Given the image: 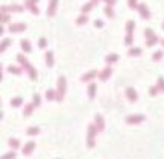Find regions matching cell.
Wrapping results in <instances>:
<instances>
[{
  "label": "cell",
  "mask_w": 164,
  "mask_h": 159,
  "mask_svg": "<svg viewBox=\"0 0 164 159\" xmlns=\"http://www.w3.org/2000/svg\"><path fill=\"white\" fill-rule=\"evenodd\" d=\"M2 159H15V153H14V152H9V153L3 155V158Z\"/></svg>",
  "instance_id": "cell-37"
},
{
  "label": "cell",
  "mask_w": 164,
  "mask_h": 159,
  "mask_svg": "<svg viewBox=\"0 0 164 159\" xmlns=\"http://www.w3.org/2000/svg\"><path fill=\"white\" fill-rule=\"evenodd\" d=\"M36 133H40V129L38 127H29L27 129V135L32 137V135H36Z\"/></svg>",
  "instance_id": "cell-31"
},
{
  "label": "cell",
  "mask_w": 164,
  "mask_h": 159,
  "mask_svg": "<svg viewBox=\"0 0 164 159\" xmlns=\"http://www.w3.org/2000/svg\"><path fill=\"white\" fill-rule=\"evenodd\" d=\"M46 62H47V65H49V67H52V65H53V53H52V52L46 53Z\"/></svg>",
  "instance_id": "cell-20"
},
{
  "label": "cell",
  "mask_w": 164,
  "mask_h": 159,
  "mask_svg": "<svg viewBox=\"0 0 164 159\" xmlns=\"http://www.w3.org/2000/svg\"><path fill=\"white\" fill-rule=\"evenodd\" d=\"M96 76H97V71L91 70V71H88L87 74H84V76L81 77V80H82V82H88V80H91V79H94Z\"/></svg>",
  "instance_id": "cell-13"
},
{
  "label": "cell",
  "mask_w": 164,
  "mask_h": 159,
  "mask_svg": "<svg viewBox=\"0 0 164 159\" xmlns=\"http://www.w3.org/2000/svg\"><path fill=\"white\" fill-rule=\"evenodd\" d=\"M163 29H164V23H163Z\"/></svg>",
  "instance_id": "cell-46"
},
{
  "label": "cell",
  "mask_w": 164,
  "mask_h": 159,
  "mask_svg": "<svg viewBox=\"0 0 164 159\" xmlns=\"http://www.w3.org/2000/svg\"><path fill=\"white\" fill-rule=\"evenodd\" d=\"M36 2H38V0H26V3H24V5L31 9V12H32V14H38V12H40V11H38V8L35 6Z\"/></svg>",
  "instance_id": "cell-10"
},
{
  "label": "cell",
  "mask_w": 164,
  "mask_h": 159,
  "mask_svg": "<svg viewBox=\"0 0 164 159\" xmlns=\"http://www.w3.org/2000/svg\"><path fill=\"white\" fill-rule=\"evenodd\" d=\"M91 2H93L94 5H97V2H99V0H91Z\"/></svg>",
  "instance_id": "cell-44"
},
{
  "label": "cell",
  "mask_w": 164,
  "mask_h": 159,
  "mask_svg": "<svg viewBox=\"0 0 164 159\" xmlns=\"http://www.w3.org/2000/svg\"><path fill=\"white\" fill-rule=\"evenodd\" d=\"M6 11L21 12V11H23V6H18V5H12V6H2V14H6Z\"/></svg>",
  "instance_id": "cell-6"
},
{
  "label": "cell",
  "mask_w": 164,
  "mask_h": 159,
  "mask_svg": "<svg viewBox=\"0 0 164 159\" xmlns=\"http://www.w3.org/2000/svg\"><path fill=\"white\" fill-rule=\"evenodd\" d=\"M99 132V129L96 127V124H90L88 126V137H87V145L88 147H94V138H96V133Z\"/></svg>",
  "instance_id": "cell-3"
},
{
  "label": "cell",
  "mask_w": 164,
  "mask_h": 159,
  "mask_svg": "<svg viewBox=\"0 0 164 159\" xmlns=\"http://www.w3.org/2000/svg\"><path fill=\"white\" fill-rule=\"evenodd\" d=\"M153 35H155V34L152 32V29H146V31H145V36L147 38V39H149V38H152Z\"/></svg>",
  "instance_id": "cell-38"
},
{
  "label": "cell",
  "mask_w": 164,
  "mask_h": 159,
  "mask_svg": "<svg viewBox=\"0 0 164 159\" xmlns=\"http://www.w3.org/2000/svg\"><path fill=\"white\" fill-rule=\"evenodd\" d=\"M132 43H134V36H132V35H126V38H125V44H126V46H131Z\"/></svg>",
  "instance_id": "cell-35"
},
{
  "label": "cell",
  "mask_w": 164,
  "mask_h": 159,
  "mask_svg": "<svg viewBox=\"0 0 164 159\" xmlns=\"http://www.w3.org/2000/svg\"><path fill=\"white\" fill-rule=\"evenodd\" d=\"M103 12H105V14H107L109 18H114V11H112V8H111V6H105Z\"/></svg>",
  "instance_id": "cell-26"
},
{
  "label": "cell",
  "mask_w": 164,
  "mask_h": 159,
  "mask_svg": "<svg viewBox=\"0 0 164 159\" xmlns=\"http://www.w3.org/2000/svg\"><path fill=\"white\" fill-rule=\"evenodd\" d=\"M126 97L128 100H131V102H135L137 99H138V96H137V91L134 88H128L126 89Z\"/></svg>",
  "instance_id": "cell-11"
},
{
  "label": "cell",
  "mask_w": 164,
  "mask_h": 159,
  "mask_svg": "<svg viewBox=\"0 0 164 159\" xmlns=\"http://www.w3.org/2000/svg\"><path fill=\"white\" fill-rule=\"evenodd\" d=\"M11 43H12L11 39H3V41H2V47H0V50H2V52H5V50H6V47H8V46H11Z\"/></svg>",
  "instance_id": "cell-25"
},
{
  "label": "cell",
  "mask_w": 164,
  "mask_h": 159,
  "mask_svg": "<svg viewBox=\"0 0 164 159\" xmlns=\"http://www.w3.org/2000/svg\"><path fill=\"white\" fill-rule=\"evenodd\" d=\"M9 145H11L12 149H18L20 141H18V140H15V138H11V140H9Z\"/></svg>",
  "instance_id": "cell-29"
},
{
  "label": "cell",
  "mask_w": 164,
  "mask_h": 159,
  "mask_svg": "<svg viewBox=\"0 0 164 159\" xmlns=\"http://www.w3.org/2000/svg\"><path fill=\"white\" fill-rule=\"evenodd\" d=\"M129 55H131V56H138V55H141V49L134 47V49H131V50H129Z\"/></svg>",
  "instance_id": "cell-30"
},
{
  "label": "cell",
  "mask_w": 164,
  "mask_h": 159,
  "mask_svg": "<svg viewBox=\"0 0 164 159\" xmlns=\"http://www.w3.org/2000/svg\"><path fill=\"white\" fill-rule=\"evenodd\" d=\"M8 71H9V73H12V74H21V68H18V67H14V65L8 67Z\"/></svg>",
  "instance_id": "cell-24"
},
{
  "label": "cell",
  "mask_w": 164,
  "mask_h": 159,
  "mask_svg": "<svg viewBox=\"0 0 164 159\" xmlns=\"http://www.w3.org/2000/svg\"><path fill=\"white\" fill-rule=\"evenodd\" d=\"M158 41H160V39H158V36L153 35L152 38H149V39H147V43H146V44H147L149 47H152V46H153V44H157Z\"/></svg>",
  "instance_id": "cell-23"
},
{
  "label": "cell",
  "mask_w": 164,
  "mask_h": 159,
  "mask_svg": "<svg viewBox=\"0 0 164 159\" xmlns=\"http://www.w3.org/2000/svg\"><path fill=\"white\" fill-rule=\"evenodd\" d=\"M111 73H112V68H111V67L103 68V70H102V73L99 74V79H100V80H107L109 76H111Z\"/></svg>",
  "instance_id": "cell-12"
},
{
  "label": "cell",
  "mask_w": 164,
  "mask_h": 159,
  "mask_svg": "<svg viewBox=\"0 0 164 159\" xmlns=\"http://www.w3.org/2000/svg\"><path fill=\"white\" fill-rule=\"evenodd\" d=\"M46 99H47V100L56 99V91H55V89H47V91H46Z\"/></svg>",
  "instance_id": "cell-19"
},
{
  "label": "cell",
  "mask_w": 164,
  "mask_h": 159,
  "mask_svg": "<svg viewBox=\"0 0 164 159\" xmlns=\"http://www.w3.org/2000/svg\"><path fill=\"white\" fill-rule=\"evenodd\" d=\"M9 31H11V32H23V31H26V24H24V23L9 24Z\"/></svg>",
  "instance_id": "cell-5"
},
{
  "label": "cell",
  "mask_w": 164,
  "mask_h": 159,
  "mask_svg": "<svg viewBox=\"0 0 164 159\" xmlns=\"http://www.w3.org/2000/svg\"><path fill=\"white\" fill-rule=\"evenodd\" d=\"M134 27H135V23H134L132 20H129V21L126 23V34H128V35H132Z\"/></svg>",
  "instance_id": "cell-18"
},
{
  "label": "cell",
  "mask_w": 164,
  "mask_h": 159,
  "mask_svg": "<svg viewBox=\"0 0 164 159\" xmlns=\"http://www.w3.org/2000/svg\"><path fill=\"white\" fill-rule=\"evenodd\" d=\"M94 26H96V27H102V26H103V23H102L100 20H96V21H94Z\"/></svg>",
  "instance_id": "cell-42"
},
{
  "label": "cell",
  "mask_w": 164,
  "mask_h": 159,
  "mask_svg": "<svg viewBox=\"0 0 164 159\" xmlns=\"http://www.w3.org/2000/svg\"><path fill=\"white\" fill-rule=\"evenodd\" d=\"M94 123H96V127L99 129V132H102L103 129H105V121H103V118H102V115H96L94 117Z\"/></svg>",
  "instance_id": "cell-8"
},
{
  "label": "cell",
  "mask_w": 164,
  "mask_h": 159,
  "mask_svg": "<svg viewBox=\"0 0 164 159\" xmlns=\"http://www.w3.org/2000/svg\"><path fill=\"white\" fill-rule=\"evenodd\" d=\"M34 149H35V142H34V141H29L27 144H26V145H24V147H23V153H24V155H31Z\"/></svg>",
  "instance_id": "cell-14"
},
{
  "label": "cell",
  "mask_w": 164,
  "mask_h": 159,
  "mask_svg": "<svg viewBox=\"0 0 164 159\" xmlns=\"http://www.w3.org/2000/svg\"><path fill=\"white\" fill-rule=\"evenodd\" d=\"M64 96H65V77H64V76H61V77L58 79V88H56V100H58V102H61V100L64 99Z\"/></svg>",
  "instance_id": "cell-2"
},
{
  "label": "cell",
  "mask_w": 164,
  "mask_h": 159,
  "mask_svg": "<svg viewBox=\"0 0 164 159\" xmlns=\"http://www.w3.org/2000/svg\"><path fill=\"white\" fill-rule=\"evenodd\" d=\"M11 105L15 106V108H17V106H21V105H23V99H21V97H15V99H12V100H11Z\"/></svg>",
  "instance_id": "cell-22"
},
{
  "label": "cell",
  "mask_w": 164,
  "mask_h": 159,
  "mask_svg": "<svg viewBox=\"0 0 164 159\" xmlns=\"http://www.w3.org/2000/svg\"><path fill=\"white\" fill-rule=\"evenodd\" d=\"M94 6V3L93 2H90V3H85L84 6H82V12L85 14V12H88V11H91V8Z\"/></svg>",
  "instance_id": "cell-27"
},
{
  "label": "cell",
  "mask_w": 164,
  "mask_h": 159,
  "mask_svg": "<svg viewBox=\"0 0 164 159\" xmlns=\"http://www.w3.org/2000/svg\"><path fill=\"white\" fill-rule=\"evenodd\" d=\"M32 105L35 106V108L41 105V97H40V94H34V97H32Z\"/></svg>",
  "instance_id": "cell-21"
},
{
  "label": "cell",
  "mask_w": 164,
  "mask_h": 159,
  "mask_svg": "<svg viewBox=\"0 0 164 159\" xmlns=\"http://www.w3.org/2000/svg\"><path fill=\"white\" fill-rule=\"evenodd\" d=\"M105 59H107V62H116V61L119 59V56H117L116 53H112V55H108Z\"/></svg>",
  "instance_id": "cell-28"
},
{
  "label": "cell",
  "mask_w": 164,
  "mask_h": 159,
  "mask_svg": "<svg viewBox=\"0 0 164 159\" xmlns=\"http://www.w3.org/2000/svg\"><path fill=\"white\" fill-rule=\"evenodd\" d=\"M158 91H160V88H158V87H150V89H149V94H150V96H157V94H158Z\"/></svg>",
  "instance_id": "cell-36"
},
{
  "label": "cell",
  "mask_w": 164,
  "mask_h": 159,
  "mask_svg": "<svg viewBox=\"0 0 164 159\" xmlns=\"http://www.w3.org/2000/svg\"><path fill=\"white\" fill-rule=\"evenodd\" d=\"M9 15L8 14H2V23H6V21H9Z\"/></svg>",
  "instance_id": "cell-41"
},
{
  "label": "cell",
  "mask_w": 164,
  "mask_h": 159,
  "mask_svg": "<svg viewBox=\"0 0 164 159\" xmlns=\"http://www.w3.org/2000/svg\"><path fill=\"white\" fill-rule=\"evenodd\" d=\"M46 38H40V41H38V46H40V49H44L46 47Z\"/></svg>",
  "instance_id": "cell-39"
},
{
  "label": "cell",
  "mask_w": 164,
  "mask_h": 159,
  "mask_svg": "<svg viewBox=\"0 0 164 159\" xmlns=\"http://www.w3.org/2000/svg\"><path fill=\"white\" fill-rule=\"evenodd\" d=\"M96 89H97L96 84H90V87H88V97H90V99H94V96H96Z\"/></svg>",
  "instance_id": "cell-17"
},
{
  "label": "cell",
  "mask_w": 164,
  "mask_h": 159,
  "mask_svg": "<svg viewBox=\"0 0 164 159\" xmlns=\"http://www.w3.org/2000/svg\"><path fill=\"white\" fill-rule=\"evenodd\" d=\"M143 120H145V115H141V114H137V115H128L126 117V123L128 124L141 123Z\"/></svg>",
  "instance_id": "cell-4"
},
{
  "label": "cell",
  "mask_w": 164,
  "mask_h": 159,
  "mask_svg": "<svg viewBox=\"0 0 164 159\" xmlns=\"http://www.w3.org/2000/svg\"><path fill=\"white\" fill-rule=\"evenodd\" d=\"M161 44H163V46H164V39H163V43H161Z\"/></svg>",
  "instance_id": "cell-45"
},
{
  "label": "cell",
  "mask_w": 164,
  "mask_h": 159,
  "mask_svg": "<svg viewBox=\"0 0 164 159\" xmlns=\"http://www.w3.org/2000/svg\"><path fill=\"white\" fill-rule=\"evenodd\" d=\"M87 20H88V18L85 17V14H84V15H79V17H78L76 23H78V24H84V23H87Z\"/></svg>",
  "instance_id": "cell-33"
},
{
  "label": "cell",
  "mask_w": 164,
  "mask_h": 159,
  "mask_svg": "<svg viewBox=\"0 0 164 159\" xmlns=\"http://www.w3.org/2000/svg\"><path fill=\"white\" fill-rule=\"evenodd\" d=\"M138 11H140V15L145 18V20L150 18V12H149V9H147L146 5H138Z\"/></svg>",
  "instance_id": "cell-9"
},
{
  "label": "cell",
  "mask_w": 164,
  "mask_h": 159,
  "mask_svg": "<svg viewBox=\"0 0 164 159\" xmlns=\"http://www.w3.org/2000/svg\"><path fill=\"white\" fill-rule=\"evenodd\" d=\"M157 87L161 89V91H164V77H158V80H157Z\"/></svg>",
  "instance_id": "cell-32"
},
{
  "label": "cell",
  "mask_w": 164,
  "mask_h": 159,
  "mask_svg": "<svg viewBox=\"0 0 164 159\" xmlns=\"http://www.w3.org/2000/svg\"><path fill=\"white\" fill-rule=\"evenodd\" d=\"M20 46H21V49H23V52L29 53L32 50V47H31V43L27 41V39H23V41H20Z\"/></svg>",
  "instance_id": "cell-15"
},
{
  "label": "cell",
  "mask_w": 164,
  "mask_h": 159,
  "mask_svg": "<svg viewBox=\"0 0 164 159\" xmlns=\"http://www.w3.org/2000/svg\"><path fill=\"white\" fill-rule=\"evenodd\" d=\"M17 61L20 62V64H21V65H23V67H24V68H26V70L29 71V76H31V79H32V80H35L38 74H36V71L34 70V68H32V65H31V64L27 62V59H26L24 56L18 55V56H17Z\"/></svg>",
  "instance_id": "cell-1"
},
{
  "label": "cell",
  "mask_w": 164,
  "mask_h": 159,
  "mask_svg": "<svg viewBox=\"0 0 164 159\" xmlns=\"http://www.w3.org/2000/svg\"><path fill=\"white\" fill-rule=\"evenodd\" d=\"M152 58H153V61H160V59L163 58V52H161V50L155 52V53H153V56H152Z\"/></svg>",
  "instance_id": "cell-34"
},
{
  "label": "cell",
  "mask_w": 164,
  "mask_h": 159,
  "mask_svg": "<svg viewBox=\"0 0 164 159\" xmlns=\"http://www.w3.org/2000/svg\"><path fill=\"white\" fill-rule=\"evenodd\" d=\"M34 108H35V106L32 105V103H29V105H26V106H24V109H23V115H24V117H29V115L32 114V111H34Z\"/></svg>",
  "instance_id": "cell-16"
},
{
  "label": "cell",
  "mask_w": 164,
  "mask_h": 159,
  "mask_svg": "<svg viewBox=\"0 0 164 159\" xmlns=\"http://www.w3.org/2000/svg\"><path fill=\"white\" fill-rule=\"evenodd\" d=\"M105 2H107V5H108V6H114L117 0H105Z\"/></svg>",
  "instance_id": "cell-43"
},
{
  "label": "cell",
  "mask_w": 164,
  "mask_h": 159,
  "mask_svg": "<svg viewBox=\"0 0 164 159\" xmlns=\"http://www.w3.org/2000/svg\"><path fill=\"white\" fill-rule=\"evenodd\" d=\"M56 8H58V0H50L49 8H47V15H49V17H53V15H55Z\"/></svg>",
  "instance_id": "cell-7"
},
{
  "label": "cell",
  "mask_w": 164,
  "mask_h": 159,
  "mask_svg": "<svg viewBox=\"0 0 164 159\" xmlns=\"http://www.w3.org/2000/svg\"><path fill=\"white\" fill-rule=\"evenodd\" d=\"M128 5H129V8H138L137 0H128Z\"/></svg>",
  "instance_id": "cell-40"
}]
</instances>
